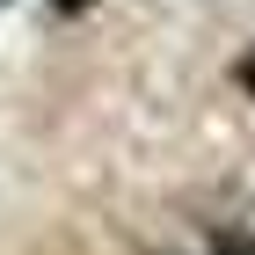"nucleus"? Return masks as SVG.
I'll use <instances>...</instances> for the list:
<instances>
[{
    "label": "nucleus",
    "instance_id": "f257e3e1",
    "mask_svg": "<svg viewBox=\"0 0 255 255\" xmlns=\"http://www.w3.org/2000/svg\"><path fill=\"white\" fill-rule=\"evenodd\" d=\"M234 80H241V88L255 95V51H241V59H234Z\"/></svg>",
    "mask_w": 255,
    "mask_h": 255
}]
</instances>
